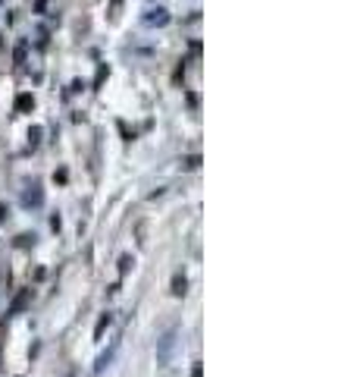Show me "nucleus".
Here are the masks:
<instances>
[{
  "instance_id": "obj_1",
  "label": "nucleus",
  "mask_w": 357,
  "mask_h": 377,
  "mask_svg": "<svg viewBox=\"0 0 357 377\" xmlns=\"http://www.w3.org/2000/svg\"><path fill=\"white\" fill-rule=\"evenodd\" d=\"M28 299H32V289H22V293L16 295V302H13V305H10V315H19V311L28 305Z\"/></svg>"
}]
</instances>
